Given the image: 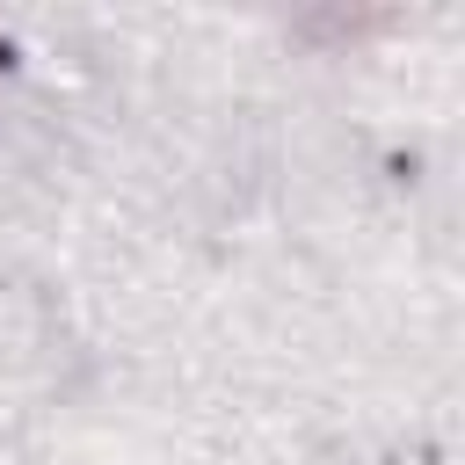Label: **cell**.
Listing matches in <instances>:
<instances>
[{
  "mask_svg": "<svg viewBox=\"0 0 465 465\" xmlns=\"http://www.w3.org/2000/svg\"><path fill=\"white\" fill-rule=\"evenodd\" d=\"M392 15H312V22H298V36H371Z\"/></svg>",
  "mask_w": 465,
  "mask_h": 465,
  "instance_id": "1",
  "label": "cell"
}]
</instances>
